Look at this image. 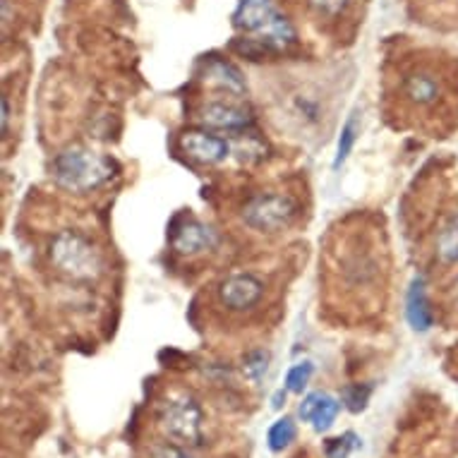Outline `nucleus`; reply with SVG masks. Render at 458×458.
Here are the masks:
<instances>
[{
    "label": "nucleus",
    "instance_id": "obj_18",
    "mask_svg": "<svg viewBox=\"0 0 458 458\" xmlns=\"http://www.w3.org/2000/svg\"><path fill=\"white\" fill-rule=\"evenodd\" d=\"M269 369V353L267 351H252L242 358V372L252 384H259Z\"/></svg>",
    "mask_w": 458,
    "mask_h": 458
},
{
    "label": "nucleus",
    "instance_id": "obj_11",
    "mask_svg": "<svg viewBox=\"0 0 458 458\" xmlns=\"http://www.w3.org/2000/svg\"><path fill=\"white\" fill-rule=\"evenodd\" d=\"M216 245V233L211 231L209 225L199 224V221H188L182 224L174 235V248L181 255H197Z\"/></svg>",
    "mask_w": 458,
    "mask_h": 458
},
{
    "label": "nucleus",
    "instance_id": "obj_6",
    "mask_svg": "<svg viewBox=\"0 0 458 458\" xmlns=\"http://www.w3.org/2000/svg\"><path fill=\"white\" fill-rule=\"evenodd\" d=\"M264 284L255 274H233L218 285V302L231 312H248L262 301Z\"/></svg>",
    "mask_w": 458,
    "mask_h": 458
},
{
    "label": "nucleus",
    "instance_id": "obj_4",
    "mask_svg": "<svg viewBox=\"0 0 458 458\" xmlns=\"http://www.w3.org/2000/svg\"><path fill=\"white\" fill-rule=\"evenodd\" d=\"M158 425L171 439L185 446H199L204 442V413L192 396H175L164 403Z\"/></svg>",
    "mask_w": 458,
    "mask_h": 458
},
{
    "label": "nucleus",
    "instance_id": "obj_13",
    "mask_svg": "<svg viewBox=\"0 0 458 458\" xmlns=\"http://www.w3.org/2000/svg\"><path fill=\"white\" fill-rule=\"evenodd\" d=\"M435 252L442 264H458V211H454L439 228Z\"/></svg>",
    "mask_w": 458,
    "mask_h": 458
},
{
    "label": "nucleus",
    "instance_id": "obj_10",
    "mask_svg": "<svg viewBox=\"0 0 458 458\" xmlns=\"http://www.w3.org/2000/svg\"><path fill=\"white\" fill-rule=\"evenodd\" d=\"M403 97L413 106H435L442 97V82L429 70H415L403 80Z\"/></svg>",
    "mask_w": 458,
    "mask_h": 458
},
{
    "label": "nucleus",
    "instance_id": "obj_21",
    "mask_svg": "<svg viewBox=\"0 0 458 458\" xmlns=\"http://www.w3.org/2000/svg\"><path fill=\"white\" fill-rule=\"evenodd\" d=\"M317 15L336 17L341 10L346 8V0H308Z\"/></svg>",
    "mask_w": 458,
    "mask_h": 458
},
{
    "label": "nucleus",
    "instance_id": "obj_8",
    "mask_svg": "<svg viewBox=\"0 0 458 458\" xmlns=\"http://www.w3.org/2000/svg\"><path fill=\"white\" fill-rule=\"evenodd\" d=\"M199 123L211 130L238 132V130H245L252 125V115H250V111L241 108V106L214 101V104H207L202 111H199Z\"/></svg>",
    "mask_w": 458,
    "mask_h": 458
},
{
    "label": "nucleus",
    "instance_id": "obj_14",
    "mask_svg": "<svg viewBox=\"0 0 458 458\" xmlns=\"http://www.w3.org/2000/svg\"><path fill=\"white\" fill-rule=\"evenodd\" d=\"M207 72H209V77L216 80L221 89L231 91V94H242V91H245V82H242L241 72H238L231 63L211 61Z\"/></svg>",
    "mask_w": 458,
    "mask_h": 458
},
{
    "label": "nucleus",
    "instance_id": "obj_1",
    "mask_svg": "<svg viewBox=\"0 0 458 458\" xmlns=\"http://www.w3.org/2000/svg\"><path fill=\"white\" fill-rule=\"evenodd\" d=\"M48 257L53 267L72 281H94L104 274V252L82 231H61L48 245Z\"/></svg>",
    "mask_w": 458,
    "mask_h": 458
},
{
    "label": "nucleus",
    "instance_id": "obj_9",
    "mask_svg": "<svg viewBox=\"0 0 458 458\" xmlns=\"http://www.w3.org/2000/svg\"><path fill=\"white\" fill-rule=\"evenodd\" d=\"M338 411H341V403L336 398L324 391H315V394H308L301 403V420L312 422L315 432H327L336 420Z\"/></svg>",
    "mask_w": 458,
    "mask_h": 458
},
{
    "label": "nucleus",
    "instance_id": "obj_5",
    "mask_svg": "<svg viewBox=\"0 0 458 458\" xmlns=\"http://www.w3.org/2000/svg\"><path fill=\"white\" fill-rule=\"evenodd\" d=\"M295 218H298V202L291 195H278V192L252 197L242 209L245 225L262 231V233L284 231Z\"/></svg>",
    "mask_w": 458,
    "mask_h": 458
},
{
    "label": "nucleus",
    "instance_id": "obj_12",
    "mask_svg": "<svg viewBox=\"0 0 458 458\" xmlns=\"http://www.w3.org/2000/svg\"><path fill=\"white\" fill-rule=\"evenodd\" d=\"M406 317L415 331H428L432 327V308H429L428 293H425V281L415 278L411 284L406 298Z\"/></svg>",
    "mask_w": 458,
    "mask_h": 458
},
{
    "label": "nucleus",
    "instance_id": "obj_22",
    "mask_svg": "<svg viewBox=\"0 0 458 458\" xmlns=\"http://www.w3.org/2000/svg\"><path fill=\"white\" fill-rule=\"evenodd\" d=\"M151 458H192L188 451L182 449V446H175V444H161L154 449Z\"/></svg>",
    "mask_w": 458,
    "mask_h": 458
},
{
    "label": "nucleus",
    "instance_id": "obj_24",
    "mask_svg": "<svg viewBox=\"0 0 458 458\" xmlns=\"http://www.w3.org/2000/svg\"><path fill=\"white\" fill-rule=\"evenodd\" d=\"M284 401H285V394H284V391H276V396H274V403H271V406H274V408H276V411H278V408L284 406Z\"/></svg>",
    "mask_w": 458,
    "mask_h": 458
},
{
    "label": "nucleus",
    "instance_id": "obj_17",
    "mask_svg": "<svg viewBox=\"0 0 458 458\" xmlns=\"http://www.w3.org/2000/svg\"><path fill=\"white\" fill-rule=\"evenodd\" d=\"M355 140H358V121L353 118H348L346 125L341 128V137H338V147H336V158H334V168L344 164L348 157H351V151L355 147Z\"/></svg>",
    "mask_w": 458,
    "mask_h": 458
},
{
    "label": "nucleus",
    "instance_id": "obj_3",
    "mask_svg": "<svg viewBox=\"0 0 458 458\" xmlns=\"http://www.w3.org/2000/svg\"><path fill=\"white\" fill-rule=\"evenodd\" d=\"M235 27L248 34H257L264 44L274 48H284L295 38L291 22L285 20L271 0H241L235 10Z\"/></svg>",
    "mask_w": 458,
    "mask_h": 458
},
{
    "label": "nucleus",
    "instance_id": "obj_23",
    "mask_svg": "<svg viewBox=\"0 0 458 458\" xmlns=\"http://www.w3.org/2000/svg\"><path fill=\"white\" fill-rule=\"evenodd\" d=\"M8 123H10V101L3 98V132H8Z\"/></svg>",
    "mask_w": 458,
    "mask_h": 458
},
{
    "label": "nucleus",
    "instance_id": "obj_2",
    "mask_svg": "<svg viewBox=\"0 0 458 458\" xmlns=\"http://www.w3.org/2000/svg\"><path fill=\"white\" fill-rule=\"evenodd\" d=\"M113 161L104 154L84 149V147H72V149L61 151L53 158V178L61 188L70 192H89L111 181Z\"/></svg>",
    "mask_w": 458,
    "mask_h": 458
},
{
    "label": "nucleus",
    "instance_id": "obj_7",
    "mask_svg": "<svg viewBox=\"0 0 458 458\" xmlns=\"http://www.w3.org/2000/svg\"><path fill=\"white\" fill-rule=\"evenodd\" d=\"M182 151L188 154L190 158H195L204 165L221 164L231 154V144L225 142L224 137L211 135V132H204V130H190L181 137Z\"/></svg>",
    "mask_w": 458,
    "mask_h": 458
},
{
    "label": "nucleus",
    "instance_id": "obj_15",
    "mask_svg": "<svg viewBox=\"0 0 458 458\" xmlns=\"http://www.w3.org/2000/svg\"><path fill=\"white\" fill-rule=\"evenodd\" d=\"M295 437H298V428H295L293 418H281L269 428L267 442H269L271 451H284L295 442Z\"/></svg>",
    "mask_w": 458,
    "mask_h": 458
},
{
    "label": "nucleus",
    "instance_id": "obj_16",
    "mask_svg": "<svg viewBox=\"0 0 458 458\" xmlns=\"http://www.w3.org/2000/svg\"><path fill=\"white\" fill-rule=\"evenodd\" d=\"M369 396H372V384H351L341 394V401L351 413H362L368 408Z\"/></svg>",
    "mask_w": 458,
    "mask_h": 458
},
{
    "label": "nucleus",
    "instance_id": "obj_19",
    "mask_svg": "<svg viewBox=\"0 0 458 458\" xmlns=\"http://www.w3.org/2000/svg\"><path fill=\"white\" fill-rule=\"evenodd\" d=\"M312 372H315V365L310 360L293 365V368L288 369V375H285V389L291 391V394H302V389L308 386Z\"/></svg>",
    "mask_w": 458,
    "mask_h": 458
},
{
    "label": "nucleus",
    "instance_id": "obj_20",
    "mask_svg": "<svg viewBox=\"0 0 458 458\" xmlns=\"http://www.w3.org/2000/svg\"><path fill=\"white\" fill-rule=\"evenodd\" d=\"M355 435H351L348 432L346 437H341V439H331L329 449H327V454H329V458H346L351 451L355 449Z\"/></svg>",
    "mask_w": 458,
    "mask_h": 458
}]
</instances>
